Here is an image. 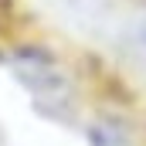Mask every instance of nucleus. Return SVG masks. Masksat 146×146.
Wrapping results in <instances>:
<instances>
[]
</instances>
